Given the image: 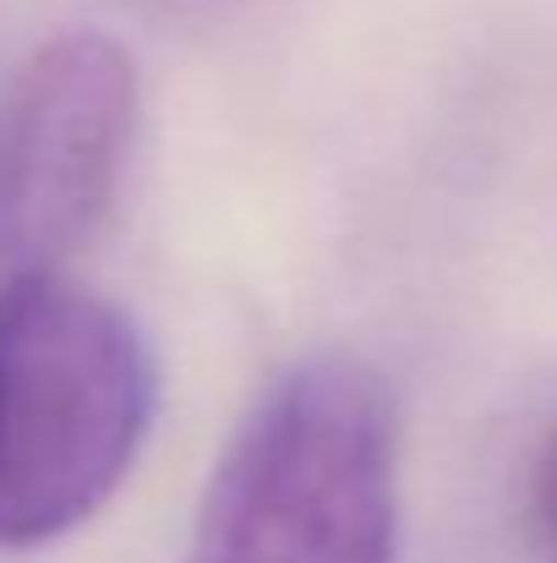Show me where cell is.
<instances>
[{"instance_id":"obj_1","label":"cell","mask_w":557,"mask_h":563,"mask_svg":"<svg viewBox=\"0 0 557 563\" xmlns=\"http://www.w3.org/2000/svg\"><path fill=\"white\" fill-rule=\"evenodd\" d=\"M154 356L137 323L60 268L0 285V548L88 526L154 427Z\"/></svg>"},{"instance_id":"obj_2","label":"cell","mask_w":557,"mask_h":563,"mask_svg":"<svg viewBox=\"0 0 557 563\" xmlns=\"http://www.w3.org/2000/svg\"><path fill=\"white\" fill-rule=\"evenodd\" d=\"M399 432L361 362L285 373L219 454L181 563H393Z\"/></svg>"},{"instance_id":"obj_4","label":"cell","mask_w":557,"mask_h":563,"mask_svg":"<svg viewBox=\"0 0 557 563\" xmlns=\"http://www.w3.org/2000/svg\"><path fill=\"white\" fill-rule=\"evenodd\" d=\"M542 526H547V548L557 563V438L547 449V465H542Z\"/></svg>"},{"instance_id":"obj_3","label":"cell","mask_w":557,"mask_h":563,"mask_svg":"<svg viewBox=\"0 0 557 563\" xmlns=\"http://www.w3.org/2000/svg\"><path fill=\"white\" fill-rule=\"evenodd\" d=\"M137 60L104 27H60L0 104V252L60 268L115 208L137 137Z\"/></svg>"}]
</instances>
